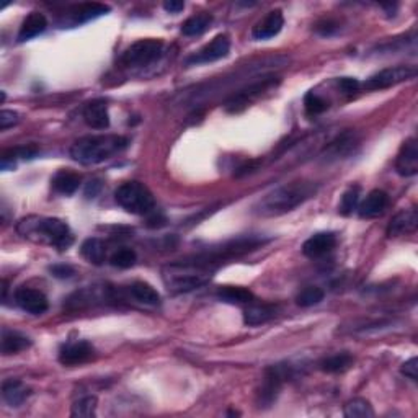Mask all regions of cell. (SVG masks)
<instances>
[{
	"label": "cell",
	"instance_id": "18",
	"mask_svg": "<svg viewBox=\"0 0 418 418\" xmlns=\"http://www.w3.org/2000/svg\"><path fill=\"white\" fill-rule=\"evenodd\" d=\"M418 213L417 209H403L392 218V221L388 226V237L395 239V237L406 236L417 229Z\"/></svg>",
	"mask_w": 418,
	"mask_h": 418
},
{
	"label": "cell",
	"instance_id": "16",
	"mask_svg": "<svg viewBox=\"0 0 418 418\" xmlns=\"http://www.w3.org/2000/svg\"><path fill=\"white\" fill-rule=\"evenodd\" d=\"M84 121L93 129H106L110 126V113H108L106 102L102 98L88 102L84 108Z\"/></svg>",
	"mask_w": 418,
	"mask_h": 418
},
{
	"label": "cell",
	"instance_id": "35",
	"mask_svg": "<svg viewBox=\"0 0 418 418\" xmlns=\"http://www.w3.org/2000/svg\"><path fill=\"white\" fill-rule=\"evenodd\" d=\"M136 260H137L136 251H134L133 249H129V247H121V249H118L113 255H111L110 263L116 268L126 269V268L134 267Z\"/></svg>",
	"mask_w": 418,
	"mask_h": 418
},
{
	"label": "cell",
	"instance_id": "37",
	"mask_svg": "<svg viewBox=\"0 0 418 418\" xmlns=\"http://www.w3.org/2000/svg\"><path fill=\"white\" fill-rule=\"evenodd\" d=\"M336 87H339L345 95H353L361 90V82L354 77H341L336 79Z\"/></svg>",
	"mask_w": 418,
	"mask_h": 418
},
{
	"label": "cell",
	"instance_id": "24",
	"mask_svg": "<svg viewBox=\"0 0 418 418\" xmlns=\"http://www.w3.org/2000/svg\"><path fill=\"white\" fill-rule=\"evenodd\" d=\"M216 296H218L219 301H222V303H227V304H247L249 305L250 303H254V293H251L250 289H247V287H242V286H222L219 287L218 293H216Z\"/></svg>",
	"mask_w": 418,
	"mask_h": 418
},
{
	"label": "cell",
	"instance_id": "42",
	"mask_svg": "<svg viewBox=\"0 0 418 418\" xmlns=\"http://www.w3.org/2000/svg\"><path fill=\"white\" fill-rule=\"evenodd\" d=\"M164 8L170 13H178V12H182L183 8H185V3L178 2V0H170V2L164 3Z\"/></svg>",
	"mask_w": 418,
	"mask_h": 418
},
{
	"label": "cell",
	"instance_id": "22",
	"mask_svg": "<svg viewBox=\"0 0 418 418\" xmlns=\"http://www.w3.org/2000/svg\"><path fill=\"white\" fill-rule=\"evenodd\" d=\"M275 316H276L275 305L250 303L249 307H247L244 312V322H245V325L255 327V325H262V323L269 322Z\"/></svg>",
	"mask_w": 418,
	"mask_h": 418
},
{
	"label": "cell",
	"instance_id": "5",
	"mask_svg": "<svg viewBox=\"0 0 418 418\" xmlns=\"http://www.w3.org/2000/svg\"><path fill=\"white\" fill-rule=\"evenodd\" d=\"M115 200L121 208L131 214H151L155 209V200L149 188L141 182H126L115 191Z\"/></svg>",
	"mask_w": 418,
	"mask_h": 418
},
{
	"label": "cell",
	"instance_id": "13",
	"mask_svg": "<svg viewBox=\"0 0 418 418\" xmlns=\"http://www.w3.org/2000/svg\"><path fill=\"white\" fill-rule=\"evenodd\" d=\"M395 170L402 177H415L418 173V144L415 137L407 139L402 144L397 160H395Z\"/></svg>",
	"mask_w": 418,
	"mask_h": 418
},
{
	"label": "cell",
	"instance_id": "23",
	"mask_svg": "<svg viewBox=\"0 0 418 418\" xmlns=\"http://www.w3.org/2000/svg\"><path fill=\"white\" fill-rule=\"evenodd\" d=\"M80 182H82V178H80L79 173L72 172V170H59V172L53 177L51 185L54 191L69 196L74 195V193L79 190Z\"/></svg>",
	"mask_w": 418,
	"mask_h": 418
},
{
	"label": "cell",
	"instance_id": "30",
	"mask_svg": "<svg viewBox=\"0 0 418 418\" xmlns=\"http://www.w3.org/2000/svg\"><path fill=\"white\" fill-rule=\"evenodd\" d=\"M36 154H38V147L36 146H21L15 147V149H8L2 154V169H13L17 159H33Z\"/></svg>",
	"mask_w": 418,
	"mask_h": 418
},
{
	"label": "cell",
	"instance_id": "12",
	"mask_svg": "<svg viewBox=\"0 0 418 418\" xmlns=\"http://www.w3.org/2000/svg\"><path fill=\"white\" fill-rule=\"evenodd\" d=\"M95 357V348L85 340H77V341H69L59 352V361L64 366H75V365H84Z\"/></svg>",
	"mask_w": 418,
	"mask_h": 418
},
{
	"label": "cell",
	"instance_id": "20",
	"mask_svg": "<svg viewBox=\"0 0 418 418\" xmlns=\"http://www.w3.org/2000/svg\"><path fill=\"white\" fill-rule=\"evenodd\" d=\"M46 28H48L46 17L39 12H31L23 20V23H21L20 31H18V43L30 41V39L41 35Z\"/></svg>",
	"mask_w": 418,
	"mask_h": 418
},
{
	"label": "cell",
	"instance_id": "32",
	"mask_svg": "<svg viewBox=\"0 0 418 418\" xmlns=\"http://www.w3.org/2000/svg\"><path fill=\"white\" fill-rule=\"evenodd\" d=\"M323 298H325V293H323V289H321V287L307 286L296 296V304H298L299 307H312V305L321 304Z\"/></svg>",
	"mask_w": 418,
	"mask_h": 418
},
{
	"label": "cell",
	"instance_id": "31",
	"mask_svg": "<svg viewBox=\"0 0 418 418\" xmlns=\"http://www.w3.org/2000/svg\"><path fill=\"white\" fill-rule=\"evenodd\" d=\"M343 415L347 418H371L374 417V410L366 399H353L345 406Z\"/></svg>",
	"mask_w": 418,
	"mask_h": 418
},
{
	"label": "cell",
	"instance_id": "29",
	"mask_svg": "<svg viewBox=\"0 0 418 418\" xmlns=\"http://www.w3.org/2000/svg\"><path fill=\"white\" fill-rule=\"evenodd\" d=\"M129 293L133 294V298L139 301V303L147 304V305H157L160 304V294L157 293L155 287L151 286L146 281H136L129 286Z\"/></svg>",
	"mask_w": 418,
	"mask_h": 418
},
{
	"label": "cell",
	"instance_id": "21",
	"mask_svg": "<svg viewBox=\"0 0 418 418\" xmlns=\"http://www.w3.org/2000/svg\"><path fill=\"white\" fill-rule=\"evenodd\" d=\"M30 389L20 379H7L2 384V397L10 407H20L28 399Z\"/></svg>",
	"mask_w": 418,
	"mask_h": 418
},
{
	"label": "cell",
	"instance_id": "1",
	"mask_svg": "<svg viewBox=\"0 0 418 418\" xmlns=\"http://www.w3.org/2000/svg\"><path fill=\"white\" fill-rule=\"evenodd\" d=\"M319 190V185L307 180H298V182L286 183L278 187L268 195H265L257 205L254 206V213L262 218H278V216L287 214L294 211L298 206L304 205L311 200Z\"/></svg>",
	"mask_w": 418,
	"mask_h": 418
},
{
	"label": "cell",
	"instance_id": "4",
	"mask_svg": "<svg viewBox=\"0 0 418 418\" xmlns=\"http://www.w3.org/2000/svg\"><path fill=\"white\" fill-rule=\"evenodd\" d=\"M214 272L201 267L191 258L178 260L164 268V283L170 293H190L205 286Z\"/></svg>",
	"mask_w": 418,
	"mask_h": 418
},
{
	"label": "cell",
	"instance_id": "17",
	"mask_svg": "<svg viewBox=\"0 0 418 418\" xmlns=\"http://www.w3.org/2000/svg\"><path fill=\"white\" fill-rule=\"evenodd\" d=\"M110 12V7L103 6V3H80V6H74L67 12L69 17V23L77 26L82 23H87L90 20H95V18L106 15Z\"/></svg>",
	"mask_w": 418,
	"mask_h": 418
},
{
	"label": "cell",
	"instance_id": "33",
	"mask_svg": "<svg viewBox=\"0 0 418 418\" xmlns=\"http://www.w3.org/2000/svg\"><path fill=\"white\" fill-rule=\"evenodd\" d=\"M70 415L75 418H92L97 415V397L93 395H87V397L79 399L72 406Z\"/></svg>",
	"mask_w": 418,
	"mask_h": 418
},
{
	"label": "cell",
	"instance_id": "10",
	"mask_svg": "<svg viewBox=\"0 0 418 418\" xmlns=\"http://www.w3.org/2000/svg\"><path fill=\"white\" fill-rule=\"evenodd\" d=\"M229 51H231V41H229V36L218 35L209 44H206V46L201 48L200 51L191 54L190 57H187L185 64L188 67L209 64V62H216V61L222 59V57H226Z\"/></svg>",
	"mask_w": 418,
	"mask_h": 418
},
{
	"label": "cell",
	"instance_id": "6",
	"mask_svg": "<svg viewBox=\"0 0 418 418\" xmlns=\"http://www.w3.org/2000/svg\"><path fill=\"white\" fill-rule=\"evenodd\" d=\"M162 53H164V41L162 39H139L121 54L120 62L121 66L128 67V69H141V67H147L159 61Z\"/></svg>",
	"mask_w": 418,
	"mask_h": 418
},
{
	"label": "cell",
	"instance_id": "3",
	"mask_svg": "<svg viewBox=\"0 0 418 418\" xmlns=\"http://www.w3.org/2000/svg\"><path fill=\"white\" fill-rule=\"evenodd\" d=\"M128 144V139L118 134L85 136L72 144L70 157L82 165H98L123 152Z\"/></svg>",
	"mask_w": 418,
	"mask_h": 418
},
{
	"label": "cell",
	"instance_id": "19",
	"mask_svg": "<svg viewBox=\"0 0 418 418\" xmlns=\"http://www.w3.org/2000/svg\"><path fill=\"white\" fill-rule=\"evenodd\" d=\"M283 25H285V17H283L281 10H272L263 20H260L257 25L251 30V36L254 39H269L273 36L280 33Z\"/></svg>",
	"mask_w": 418,
	"mask_h": 418
},
{
	"label": "cell",
	"instance_id": "40",
	"mask_svg": "<svg viewBox=\"0 0 418 418\" xmlns=\"http://www.w3.org/2000/svg\"><path fill=\"white\" fill-rule=\"evenodd\" d=\"M336 30H339V25L334 20H323L316 26V31L321 36H332L336 33Z\"/></svg>",
	"mask_w": 418,
	"mask_h": 418
},
{
	"label": "cell",
	"instance_id": "26",
	"mask_svg": "<svg viewBox=\"0 0 418 418\" xmlns=\"http://www.w3.org/2000/svg\"><path fill=\"white\" fill-rule=\"evenodd\" d=\"M82 257L92 265H102L106 260V245L98 237H90L80 247Z\"/></svg>",
	"mask_w": 418,
	"mask_h": 418
},
{
	"label": "cell",
	"instance_id": "7",
	"mask_svg": "<svg viewBox=\"0 0 418 418\" xmlns=\"http://www.w3.org/2000/svg\"><path fill=\"white\" fill-rule=\"evenodd\" d=\"M289 377H293V366L276 365V366L267 368L262 379V386H260L257 394L258 407L260 408L272 407L278 399V395L281 392L283 384H285Z\"/></svg>",
	"mask_w": 418,
	"mask_h": 418
},
{
	"label": "cell",
	"instance_id": "43",
	"mask_svg": "<svg viewBox=\"0 0 418 418\" xmlns=\"http://www.w3.org/2000/svg\"><path fill=\"white\" fill-rule=\"evenodd\" d=\"M100 182H97V180H93V182H90L87 185V190H85V196L87 198H95L98 195V191H100Z\"/></svg>",
	"mask_w": 418,
	"mask_h": 418
},
{
	"label": "cell",
	"instance_id": "39",
	"mask_svg": "<svg viewBox=\"0 0 418 418\" xmlns=\"http://www.w3.org/2000/svg\"><path fill=\"white\" fill-rule=\"evenodd\" d=\"M18 121H20V116H18L17 111H12V110L0 111V129H2V131L12 128V126H15Z\"/></svg>",
	"mask_w": 418,
	"mask_h": 418
},
{
	"label": "cell",
	"instance_id": "41",
	"mask_svg": "<svg viewBox=\"0 0 418 418\" xmlns=\"http://www.w3.org/2000/svg\"><path fill=\"white\" fill-rule=\"evenodd\" d=\"M402 374L410 377L412 381H417V377H418V359L417 358H410L407 363H403Z\"/></svg>",
	"mask_w": 418,
	"mask_h": 418
},
{
	"label": "cell",
	"instance_id": "25",
	"mask_svg": "<svg viewBox=\"0 0 418 418\" xmlns=\"http://www.w3.org/2000/svg\"><path fill=\"white\" fill-rule=\"evenodd\" d=\"M354 358L353 354H350L348 352H341V353H335L332 357L323 358L321 363H319V368L323 372H329V374H336V372H345L348 371L350 368L353 366Z\"/></svg>",
	"mask_w": 418,
	"mask_h": 418
},
{
	"label": "cell",
	"instance_id": "38",
	"mask_svg": "<svg viewBox=\"0 0 418 418\" xmlns=\"http://www.w3.org/2000/svg\"><path fill=\"white\" fill-rule=\"evenodd\" d=\"M49 273L54 278H59V280H69L75 275V269L69 267V265L59 263V265H53V267H49Z\"/></svg>",
	"mask_w": 418,
	"mask_h": 418
},
{
	"label": "cell",
	"instance_id": "14",
	"mask_svg": "<svg viewBox=\"0 0 418 418\" xmlns=\"http://www.w3.org/2000/svg\"><path fill=\"white\" fill-rule=\"evenodd\" d=\"M336 247V236L334 232H317L309 237L303 245V254L307 258H322Z\"/></svg>",
	"mask_w": 418,
	"mask_h": 418
},
{
	"label": "cell",
	"instance_id": "28",
	"mask_svg": "<svg viewBox=\"0 0 418 418\" xmlns=\"http://www.w3.org/2000/svg\"><path fill=\"white\" fill-rule=\"evenodd\" d=\"M213 23V15L209 12H200L188 18L182 25V33L185 36H200Z\"/></svg>",
	"mask_w": 418,
	"mask_h": 418
},
{
	"label": "cell",
	"instance_id": "9",
	"mask_svg": "<svg viewBox=\"0 0 418 418\" xmlns=\"http://www.w3.org/2000/svg\"><path fill=\"white\" fill-rule=\"evenodd\" d=\"M417 75L415 66H394L386 67V69L372 74L370 79H366L361 84V88L365 90H384L394 85H399L406 80H410Z\"/></svg>",
	"mask_w": 418,
	"mask_h": 418
},
{
	"label": "cell",
	"instance_id": "2",
	"mask_svg": "<svg viewBox=\"0 0 418 418\" xmlns=\"http://www.w3.org/2000/svg\"><path fill=\"white\" fill-rule=\"evenodd\" d=\"M18 232L26 239L48 244L57 250H67L74 244V234L67 222L57 218H39L30 216L18 224Z\"/></svg>",
	"mask_w": 418,
	"mask_h": 418
},
{
	"label": "cell",
	"instance_id": "27",
	"mask_svg": "<svg viewBox=\"0 0 418 418\" xmlns=\"http://www.w3.org/2000/svg\"><path fill=\"white\" fill-rule=\"evenodd\" d=\"M31 347V340L28 336L18 334L13 330H3L2 332V353L8 357V354H17L23 350Z\"/></svg>",
	"mask_w": 418,
	"mask_h": 418
},
{
	"label": "cell",
	"instance_id": "36",
	"mask_svg": "<svg viewBox=\"0 0 418 418\" xmlns=\"http://www.w3.org/2000/svg\"><path fill=\"white\" fill-rule=\"evenodd\" d=\"M304 108H305V111H307V115L317 116V115H322L323 111L329 108V102L312 90V92L305 93Z\"/></svg>",
	"mask_w": 418,
	"mask_h": 418
},
{
	"label": "cell",
	"instance_id": "34",
	"mask_svg": "<svg viewBox=\"0 0 418 418\" xmlns=\"http://www.w3.org/2000/svg\"><path fill=\"white\" fill-rule=\"evenodd\" d=\"M359 206V187H350L341 196L339 213L343 216H352L354 211H358Z\"/></svg>",
	"mask_w": 418,
	"mask_h": 418
},
{
	"label": "cell",
	"instance_id": "11",
	"mask_svg": "<svg viewBox=\"0 0 418 418\" xmlns=\"http://www.w3.org/2000/svg\"><path fill=\"white\" fill-rule=\"evenodd\" d=\"M15 303L31 316H41L49 309V301L44 293L30 286H21L15 291Z\"/></svg>",
	"mask_w": 418,
	"mask_h": 418
},
{
	"label": "cell",
	"instance_id": "15",
	"mask_svg": "<svg viewBox=\"0 0 418 418\" xmlns=\"http://www.w3.org/2000/svg\"><path fill=\"white\" fill-rule=\"evenodd\" d=\"M389 206V195L383 190H372L358 206V214L363 219H374L386 213Z\"/></svg>",
	"mask_w": 418,
	"mask_h": 418
},
{
	"label": "cell",
	"instance_id": "8",
	"mask_svg": "<svg viewBox=\"0 0 418 418\" xmlns=\"http://www.w3.org/2000/svg\"><path fill=\"white\" fill-rule=\"evenodd\" d=\"M276 84H278V79L273 77V75L255 80V82L247 85L245 88H240L239 92L232 93V95L226 100V103H224V108H226L227 113H240V111H244L250 103H254L258 97H262L265 92H268L269 88L276 87Z\"/></svg>",
	"mask_w": 418,
	"mask_h": 418
}]
</instances>
